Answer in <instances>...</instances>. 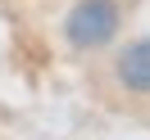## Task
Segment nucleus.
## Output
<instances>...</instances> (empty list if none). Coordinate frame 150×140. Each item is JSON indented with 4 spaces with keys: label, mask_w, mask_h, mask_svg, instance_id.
<instances>
[{
    "label": "nucleus",
    "mask_w": 150,
    "mask_h": 140,
    "mask_svg": "<svg viewBox=\"0 0 150 140\" xmlns=\"http://www.w3.org/2000/svg\"><path fill=\"white\" fill-rule=\"evenodd\" d=\"M118 23H123L118 0H77L64 18V41L73 50H100L118 36Z\"/></svg>",
    "instance_id": "nucleus-1"
},
{
    "label": "nucleus",
    "mask_w": 150,
    "mask_h": 140,
    "mask_svg": "<svg viewBox=\"0 0 150 140\" xmlns=\"http://www.w3.org/2000/svg\"><path fill=\"white\" fill-rule=\"evenodd\" d=\"M114 77H118L123 91L150 95V41H132L127 50H118V59H114Z\"/></svg>",
    "instance_id": "nucleus-2"
}]
</instances>
